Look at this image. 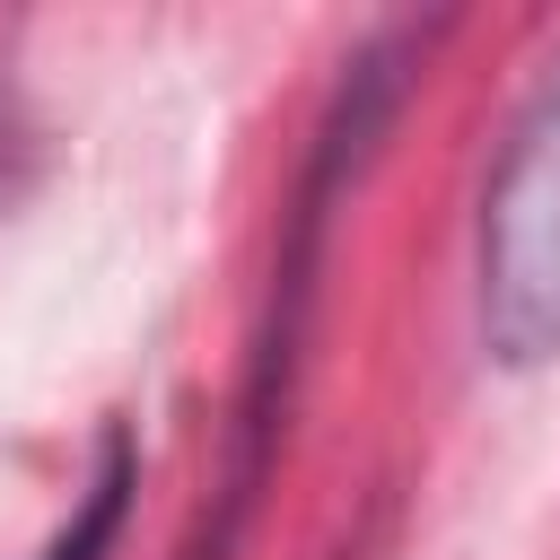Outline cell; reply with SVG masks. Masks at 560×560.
<instances>
[{
  "label": "cell",
  "instance_id": "cell-2",
  "mask_svg": "<svg viewBox=\"0 0 560 560\" xmlns=\"http://www.w3.org/2000/svg\"><path fill=\"white\" fill-rule=\"evenodd\" d=\"M472 324L499 368L560 359V52L481 184L472 228Z\"/></svg>",
  "mask_w": 560,
  "mask_h": 560
},
{
  "label": "cell",
  "instance_id": "cell-3",
  "mask_svg": "<svg viewBox=\"0 0 560 560\" xmlns=\"http://www.w3.org/2000/svg\"><path fill=\"white\" fill-rule=\"evenodd\" d=\"M131 490H140V446H131V429H122V420H105V429H96V472H88V490H79L70 525H61L35 560H105V551H114V534H122Z\"/></svg>",
  "mask_w": 560,
  "mask_h": 560
},
{
  "label": "cell",
  "instance_id": "cell-1",
  "mask_svg": "<svg viewBox=\"0 0 560 560\" xmlns=\"http://www.w3.org/2000/svg\"><path fill=\"white\" fill-rule=\"evenodd\" d=\"M420 70V26H376L332 96H324V122L306 140V166H298V192L280 210V254H271V289H262V324H254V350H245V376H236V411H228V464H219V490H210V516L201 534L184 542V560H236L254 508H262V481L280 464V438H289V402H298V368H306V324H315V289H324V228L350 192V175L376 158V131L402 96V79Z\"/></svg>",
  "mask_w": 560,
  "mask_h": 560
}]
</instances>
